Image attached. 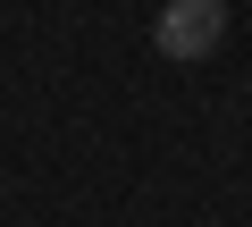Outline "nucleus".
<instances>
[{
	"mask_svg": "<svg viewBox=\"0 0 252 227\" xmlns=\"http://www.w3.org/2000/svg\"><path fill=\"white\" fill-rule=\"evenodd\" d=\"M219 34H227V0H168L160 9V26H152V42H160V59H210L219 51Z\"/></svg>",
	"mask_w": 252,
	"mask_h": 227,
	"instance_id": "nucleus-1",
	"label": "nucleus"
}]
</instances>
